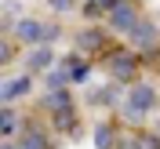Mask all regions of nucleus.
Instances as JSON below:
<instances>
[{
	"mask_svg": "<svg viewBox=\"0 0 160 149\" xmlns=\"http://www.w3.org/2000/svg\"><path fill=\"white\" fill-rule=\"evenodd\" d=\"M109 26L120 33H131L135 26H138V11L131 7V4H113L109 7Z\"/></svg>",
	"mask_w": 160,
	"mask_h": 149,
	"instance_id": "obj_3",
	"label": "nucleus"
},
{
	"mask_svg": "<svg viewBox=\"0 0 160 149\" xmlns=\"http://www.w3.org/2000/svg\"><path fill=\"white\" fill-rule=\"evenodd\" d=\"M0 149H15V146H0Z\"/></svg>",
	"mask_w": 160,
	"mask_h": 149,
	"instance_id": "obj_15",
	"label": "nucleus"
},
{
	"mask_svg": "<svg viewBox=\"0 0 160 149\" xmlns=\"http://www.w3.org/2000/svg\"><path fill=\"white\" fill-rule=\"evenodd\" d=\"M44 84H48L51 91H55V87H66V84H69V69H55V73H48V77H44Z\"/></svg>",
	"mask_w": 160,
	"mask_h": 149,
	"instance_id": "obj_9",
	"label": "nucleus"
},
{
	"mask_svg": "<svg viewBox=\"0 0 160 149\" xmlns=\"http://www.w3.org/2000/svg\"><path fill=\"white\" fill-rule=\"evenodd\" d=\"M15 37L18 40H26V44H37V40H55L58 37V29L55 26H44V22H37V18H22L18 26H15Z\"/></svg>",
	"mask_w": 160,
	"mask_h": 149,
	"instance_id": "obj_2",
	"label": "nucleus"
},
{
	"mask_svg": "<svg viewBox=\"0 0 160 149\" xmlns=\"http://www.w3.org/2000/svg\"><path fill=\"white\" fill-rule=\"evenodd\" d=\"M26 91H29V77H18V80H8V84L0 87V95H4V98H22Z\"/></svg>",
	"mask_w": 160,
	"mask_h": 149,
	"instance_id": "obj_7",
	"label": "nucleus"
},
{
	"mask_svg": "<svg viewBox=\"0 0 160 149\" xmlns=\"http://www.w3.org/2000/svg\"><path fill=\"white\" fill-rule=\"evenodd\" d=\"M138 142H142L138 149H160V138H138Z\"/></svg>",
	"mask_w": 160,
	"mask_h": 149,
	"instance_id": "obj_13",
	"label": "nucleus"
},
{
	"mask_svg": "<svg viewBox=\"0 0 160 149\" xmlns=\"http://www.w3.org/2000/svg\"><path fill=\"white\" fill-rule=\"evenodd\" d=\"M109 69L117 73L120 80H131V73H135V58H131V55H117V58L109 62Z\"/></svg>",
	"mask_w": 160,
	"mask_h": 149,
	"instance_id": "obj_6",
	"label": "nucleus"
},
{
	"mask_svg": "<svg viewBox=\"0 0 160 149\" xmlns=\"http://www.w3.org/2000/svg\"><path fill=\"white\" fill-rule=\"evenodd\" d=\"M153 106H157V91L149 84H131L128 98H124V117L128 120H142L146 113H153Z\"/></svg>",
	"mask_w": 160,
	"mask_h": 149,
	"instance_id": "obj_1",
	"label": "nucleus"
},
{
	"mask_svg": "<svg viewBox=\"0 0 160 149\" xmlns=\"http://www.w3.org/2000/svg\"><path fill=\"white\" fill-rule=\"evenodd\" d=\"M18 149H48V138H44V135H40L37 127H29V131H26V135H22Z\"/></svg>",
	"mask_w": 160,
	"mask_h": 149,
	"instance_id": "obj_8",
	"label": "nucleus"
},
{
	"mask_svg": "<svg viewBox=\"0 0 160 149\" xmlns=\"http://www.w3.org/2000/svg\"><path fill=\"white\" fill-rule=\"evenodd\" d=\"M8 58H11V44H8V40H0V66H4Z\"/></svg>",
	"mask_w": 160,
	"mask_h": 149,
	"instance_id": "obj_12",
	"label": "nucleus"
},
{
	"mask_svg": "<svg viewBox=\"0 0 160 149\" xmlns=\"http://www.w3.org/2000/svg\"><path fill=\"white\" fill-rule=\"evenodd\" d=\"M51 62H55V51H51L48 44H44V47H33V51H29L26 66H29V69H48Z\"/></svg>",
	"mask_w": 160,
	"mask_h": 149,
	"instance_id": "obj_5",
	"label": "nucleus"
},
{
	"mask_svg": "<svg viewBox=\"0 0 160 149\" xmlns=\"http://www.w3.org/2000/svg\"><path fill=\"white\" fill-rule=\"evenodd\" d=\"M128 37H131V44H138V47H149L153 40H157V26H153V22H138V26L128 33Z\"/></svg>",
	"mask_w": 160,
	"mask_h": 149,
	"instance_id": "obj_4",
	"label": "nucleus"
},
{
	"mask_svg": "<svg viewBox=\"0 0 160 149\" xmlns=\"http://www.w3.org/2000/svg\"><path fill=\"white\" fill-rule=\"evenodd\" d=\"M15 127V113H0V135H8Z\"/></svg>",
	"mask_w": 160,
	"mask_h": 149,
	"instance_id": "obj_11",
	"label": "nucleus"
},
{
	"mask_svg": "<svg viewBox=\"0 0 160 149\" xmlns=\"http://www.w3.org/2000/svg\"><path fill=\"white\" fill-rule=\"evenodd\" d=\"M51 4H55L58 11H69V7H73V0H51Z\"/></svg>",
	"mask_w": 160,
	"mask_h": 149,
	"instance_id": "obj_14",
	"label": "nucleus"
},
{
	"mask_svg": "<svg viewBox=\"0 0 160 149\" xmlns=\"http://www.w3.org/2000/svg\"><path fill=\"white\" fill-rule=\"evenodd\" d=\"M95 146H98V149H109L113 146V127H109V124L95 127Z\"/></svg>",
	"mask_w": 160,
	"mask_h": 149,
	"instance_id": "obj_10",
	"label": "nucleus"
}]
</instances>
